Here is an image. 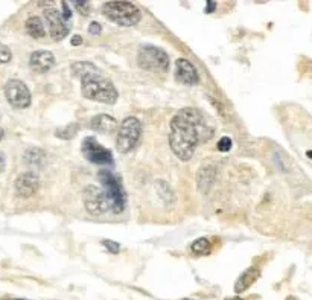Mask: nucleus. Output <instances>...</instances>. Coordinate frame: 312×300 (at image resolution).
Masks as SVG:
<instances>
[{"instance_id":"obj_6","label":"nucleus","mask_w":312,"mask_h":300,"mask_svg":"<svg viewBox=\"0 0 312 300\" xmlns=\"http://www.w3.org/2000/svg\"><path fill=\"white\" fill-rule=\"evenodd\" d=\"M137 64L149 72H166L169 69V57L157 46L143 45L137 52Z\"/></svg>"},{"instance_id":"obj_24","label":"nucleus","mask_w":312,"mask_h":300,"mask_svg":"<svg viewBox=\"0 0 312 300\" xmlns=\"http://www.w3.org/2000/svg\"><path fill=\"white\" fill-rule=\"evenodd\" d=\"M102 245L110 251V253H119L121 251V245L114 241H110V239H104L102 241Z\"/></svg>"},{"instance_id":"obj_15","label":"nucleus","mask_w":312,"mask_h":300,"mask_svg":"<svg viewBox=\"0 0 312 300\" xmlns=\"http://www.w3.org/2000/svg\"><path fill=\"white\" fill-rule=\"evenodd\" d=\"M90 127L101 134H111L118 130V122L108 115H98L90 121Z\"/></svg>"},{"instance_id":"obj_28","label":"nucleus","mask_w":312,"mask_h":300,"mask_svg":"<svg viewBox=\"0 0 312 300\" xmlns=\"http://www.w3.org/2000/svg\"><path fill=\"white\" fill-rule=\"evenodd\" d=\"M206 4H207V8H206V13L207 14H210V13H213L216 10V4L212 2V0H209V2H206Z\"/></svg>"},{"instance_id":"obj_19","label":"nucleus","mask_w":312,"mask_h":300,"mask_svg":"<svg viewBox=\"0 0 312 300\" xmlns=\"http://www.w3.org/2000/svg\"><path fill=\"white\" fill-rule=\"evenodd\" d=\"M212 250V244L207 238H200L197 241H193V244L190 245V251L195 256H204L209 254Z\"/></svg>"},{"instance_id":"obj_14","label":"nucleus","mask_w":312,"mask_h":300,"mask_svg":"<svg viewBox=\"0 0 312 300\" xmlns=\"http://www.w3.org/2000/svg\"><path fill=\"white\" fill-rule=\"evenodd\" d=\"M216 178V169L212 165H206L203 168H200L198 174H197V187L200 194H207L212 186L215 183Z\"/></svg>"},{"instance_id":"obj_32","label":"nucleus","mask_w":312,"mask_h":300,"mask_svg":"<svg viewBox=\"0 0 312 300\" xmlns=\"http://www.w3.org/2000/svg\"><path fill=\"white\" fill-rule=\"evenodd\" d=\"M14 300H28V298H14Z\"/></svg>"},{"instance_id":"obj_21","label":"nucleus","mask_w":312,"mask_h":300,"mask_svg":"<svg viewBox=\"0 0 312 300\" xmlns=\"http://www.w3.org/2000/svg\"><path fill=\"white\" fill-rule=\"evenodd\" d=\"M72 4H73L75 10L84 17H87L92 11V5H90V2H87V0H73Z\"/></svg>"},{"instance_id":"obj_2","label":"nucleus","mask_w":312,"mask_h":300,"mask_svg":"<svg viewBox=\"0 0 312 300\" xmlns=\"http://www.w3.org/2000/svg\"><path fill=\"white\" fill-rule=\"evenodd\" d=\"M81 80V92L84 98L90 101H96L101 104H108L113 105L119 98V93L113 86L110 80H107L101 70H95L86 77L80 78Z\"/></svg>"},{"instance_id":"obj_9","label":"nucleus","mask_w":312,"mask_h":300,"mask_svg":"<svg viewBox=\"0 0 312 300\" xmlns=\"http://www.w3.org/2000/svg\"><path fill=\"white\" fill-rule=\"evenodd\" d=\"M5 98L14 108H28L31 105V92L20 80H10L5 84Z\"/></svg>"},{"instance_id":"obj_17","label":"nucleus","mask_w":312,"mask_h":300,"mask_svg":"<svg viewBox=\"0 0 312 300\" xmlns=\"http://www.w3.org/2000/svg\"><path fill=\"white\" fill-rule=\"evenodd\" d=\"M259 277V271L256 268H247L241 276L239 279L236 280L235 283V292H244L251 283H254V280Z\"/></svg>"},{"instance_id":"obj_22","label":"nucleus","mask_w":312,"mask_h":300,"mask_svg":"<svg viewBox=\"0 0 312 300\" xmlns=\"http://www.w3.org/2000/svg\"><path fill=\"white\" fill-rule=\"evenodd\" d=\"M13 60V52L11 49L4 45V43H0V64H7Z\"/></svg>"},{"instance_id":"obj_25","label":"nucleus","mask_w":312,"mask_h":300,"mask_svg":"<svg viewBox=\"0 0 312 300\" xmlns=\"http://www.w3.org/2000/svg\"><path fill=\"white\" fill-rule=\"evenodd\" d=\"M89 34L90 35H101L102 34V26L98 22H92L89 25Z\"/></svg>"},{"instance_id":"obj_27","label":"nucleus","mask_w":312,"mask_h":300,"mask_svg":"<svg viewBox=\"0 0 312 300\" xmlns=\"http://www.w3.org/2000/svg\"><path fill=\"white\" fill-rule=\"evenodd\" d=\"M72 46H80L83 43V37L81 35H73L72 37V40H70Z\"/></svg>"},{"instance_id":"obj_11","label":"nucleus","mask_w":312,"mask_h":300,"mask_svg":"<svg viewBox=\"0 0 312 300\" xmlns=\"http://www.w3.org/2000/svg\"><path fill=\"white\" fill-rule=\"evenodd\" d=\"M38 187H40V177H38L32 171H28V172L20 174L16 178V183H14L16 195L20 197V198H29V197H32L38 191Z\"/></svg>"},{"instance_id":"obj_31","label":"nucleus","mask_w":312,"mask_h":300,"mask_svg":"<svg viewBox=\"0 0 312 300\" xmlns=\"http://www.w3.org/2000/svg\"><path fill=\"white\" fill-rule=\"evenodd\" d=\"M228 300H242V298H239V297H236V298H228Z\"/></svg>"},{"instance_id":"obj_18","label":"nucleus","mask_w":312,"mask_h":300,"mask_svg":"<svg viewBox=\"0 0 312 300\" xmlns=\"http://www.w3.org/2000/svg\"><path fill=\"white\" fill-rule=\"evenodd\" d=\"M46 160V154L40 148H31L25 153V162L32 166H42Z\"/></svg>"},{"instance_id":"obj_29","label":"nucleus","mask_w":312,"mask_h":300,"mask_svg":"<svg viewBox=\"0 0 312 300\" xmlns=\"http://www.w3.org/2000/svg\"><path fill=\"white\" fill-rule=\"evenodd\" d=\"M5 166H7V159H5V154L0 153V172L5 171Z\"/></svg>"},{"instance_id":"obj_16","label":"nucleus","mask_w":312,"mask_h":300,"mask_svg":"<svg viewBox=\"0 0 312 300\" xmlns=\"http://www.w3.org/2000/svg\"><path fill=\"white\" fill-rule=\"evenodd\" d=\"M25 28H26L28 35L32 37V39H35V40H42L46 37L45 25H43L40 17H29L25 23Z\"/></svg>"},{"instance_id":"obj_30","label":"nucleus","mask_w":312,"mask_h":300,"mask_svg":"<svg viewBox=\"0 0 312 300\" xmlns=\"http://www.w3.org/2000/svg\"><path fill=\"white\" fill-rule=\"evenodd\" d=\"M5 137V130L2 128V127H0V140H2Z\"/></svg>"},{"instance_id":"obj_26","label":"nucleus","mask_w":312,"mask_h":300,"mask_svg":"<svg viewBox=\"0 0 312 300\" xmlns=\"http://www.w3.org/2000/svg\"><path fill=\"white\" fill-rule=\"evenodd\" d=\"M61 8H63V13H61L63 19H64L66 22H69V20L72 19V10L69 8V4H67V2H61Z\"/></svg>"},{"instance_id":"obj_1","label":"nucleus","mask_w":312,"mask_h":300,"mask_svg":"<svg viewBox=\"0 0 312 300\" xmlns=\"http://www.w3.org/2000/svg\"><path fill=\"white\" fill-rule=\"evenodd\" d=\"M215 130L207 124L203 113L197 108H181L171 121L169 146L172 153L183 162L192 159L195 148L201 142H207Z\"/></svg>"},{"instance_id":"obj_23","label":"nucleus","mask_w":312,"mask_h":300,"mask_svg":"<svg viewBox=\"0 0 312 300\" xmlns=\"http://www.w3.org/2000/svg\"><path fill=\"white\" fill-rule=\"evenodd\" d=\"M218 149L221 153H227V151H230L231 149V146H233V142H231V139L228 137V136H224V137H221L219 140H218Z\"/></svg>"},{"instance_id":"obj_12","label":"nucleus","mask_w":312,"mask_h":300,"mask_svg":"<svg viewBox=\"0 0 312 300\" xmlns=\"http://www.w3.org/2000/svg\"><path fill=\"white\" fill-rule=\"evenodd\" d=\"M175 78L184 86H195L200 81L197 69L186 58H178L175 61Z\"/></svg>"},{"instance_id":"obj_3","label":"nucleus","mask_w":312,"mask_h":300,"mask_svg":"<svg viewBox=\"0 0 312 300\" xmlns=\"http://www.w3.org/2000/svg\"><path fill=\"white\" fill-rule=\"evenodd\" d=\"M102 14L110 22L121 26H134L142 20L140 10L131 2H105Z\"/></svg>"},{"instance_id":"obj_7","label":"nucleus","mask_w":312,"mask_h":300,"mask_svg":"<svg viewBox=\"0 0 312 300\" xmlns=\"http://www.w3.org/2000/svg\"><path fill=\"white\" fill-rule=\"evenodd\" d=\"M83 201L87 212L93 216H99L111 210L110 201L101 186L89 184L83 192Z\"/></svg>"},{"instance_id":"obj_8","label":"nucleus","mask_w":312,"mask_h":300,"mask_svg":"<svg viewBox=\"0 0 312 300\" xmlns=\"http://www.w3.org/2000/svg\"><path fill=\"white\" fill-rule=\"evenodd\" d=\"M83 156L95 165H113V154L108 148L102 146L95 137H86L83 142Z\"/></svg>"},{"instance_id":"obj_20","label":"nucleus","mask_w":312,"mask_h":300,"mask_svg":"<svg viewBox=\"0 0 312 300\" xmlns=\"http://www.w3.org/2000/svg\"><path fill=\"white\" fill-rule=\"evenodd\" d=\"M78 133V125L76 124H70V125H66L60 130L55 131V136H58L60 139H72L75 137Z\"/></svg>"},{"instance_id":"obj_5","label":"nucleus","mask_w":312,"mask_h":300,"mask_svg":"<svg viewBox=\"0 0 312 300\" xmlns=\"http://www.w3.org/2000/svg\"><path fill=\"white\" fill-rule=\"evenodd\" d=\"M142 136V124L137 118L130 116L122 121L118 130V137H116V149L119 153L127 154L137 145Z\"/></svg>"},{"instance_id":"obj_13","label":"nucleus","mask_w":312,"mask_h":300,"mask_svg":"<svg viewBox=\"0 0 312 300\" xmlns=\"http://www.w3.org/2000/svg\"><path fill=\"white\" fill-rule=\"evenodd\" d=\"M29 66L38 73H46L55 66V57L49 51H35L29 57Z\"/></svg>"},{"instance_id":"obj_10","label":"nucleus","mask_w":312,"mask_h":300,"mask_svg":"<svg viewBox=\"0 0 312 300\" xmlns=\"http://www.w3.org/2000/svg\"><path fill=\"white\" fill-rule=\"evenodd\" d=\"M45 20L49 26V32H51V37L52 40L55 42H60L63 39L69 35V31H70V26H69V22H66L61 16L60 11L54 10V8H49L45 11Z\"/></svg>"},{"instance_id":"obj_4","label":"nucleus","mask_w":312,"mask_h":300,"mask_svg":"<svg viewBox=\"0 0 312 300\" xmlns=\"http://www.w3.org/2000/svg\"><path fill=\"white\" fill-rule=\"evenodd\" d=\"M98 178H99V181L102 184V189L110 201L111 210L116 213H121L125 209L127 195H125V191H124L119 177H116L113 172L105 169V171L98 172Z\"/></svg>"}]
</instances>
